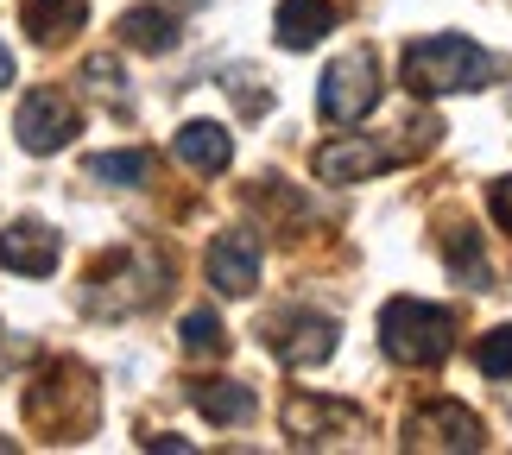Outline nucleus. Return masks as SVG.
Listing matches in <instances>:
<instances>
[{"mask_svg": "<svg viewBox=\"0 0 512 455\" xmlns=\"http://www.w3.org/2000/svg\"><path fill=\"white\" fill-rule=\"evenodd\" d=\"M399 76H405L411 95H462V89H487V83L500 76V64L475 45V38L437 32V38H418V45H405Z\"/></svg>", "mask_w": 512, "mask_h": 455, "instance_id": "obj_1", "label": "nucleus"}, {"mask_svg": "<svg viewBox=\"0 0 512 455\" xmlns=\"http://www.w3.org/2000/svg\"><path fill=\"white\" fill-rule=\"evenodd\" d=\"M380 348L392 367H443L456 348V316L424 298H392L380 310Z\"/></svg>", "mask_w": 512, "mask_h": 455, "instance_id": "obj_2", "label": "nucleus"}, {"mask_svg": "<svg viewBox=\"0 0 512 455\" xmlns=\"http://www.w3.org/2000/svg\"><path fill=\"white\" fill-rule=\"evenodd\" d=\"M373 108H380V57H373L367 45H354V51H342L336 64L323 70L317 114L329 127H354V121H367Z\"/></svg>", "mask_w": 512, "mask_h": 455, "instance_id": "obj_3", "label": "nucleus"}, {"mask_svg": "<svg viewBox=\"0 0 512 455\" xmlns=\"http://www.w3.org/2000/svg\"><path fill=\"white\" fill-rule=\"evenodd\" d=\"M76 127H83V114H76V102L64 89H51V83H38L26 89V102H19L13 114V133H19V146L38 152V158H51V152H64L76 140Z\"/></svg>", "mask_w": 512, "mask_h": 455, "instance_id": "obj_4", "label": "nucleus"}, {"mask_svg": "<svg viewBox=\"0 0 512 455\" xmlns=\"http://www.w3.org/2000/svg\"><path fill=\"white\" fill-rule=\"evenodd\" d=\"M165 279H171L165 253H127L114 279H95V285H114V291H83V304H89L95 316H127V310H146V304H159Z\"/></svg>", "mask_w": 512, "mask_h": 455, "instance_id": "obj_5", "label": "nucleus"}, {"mask_svg": "<svg viewBox=\"0 0 512 455\" xmlns=\"http://www.w3.org/2000/svg\"><path fill=\"white\" fill-rule=\"evenodd\" d=\"M336 335L342 323L323 310H285L279 323H266V348L279 354L285 367H323L329 354H336Z\"/></svg>", "mask_w": 512, "mask_h": 455, "instance_id": "obj_6", "label": "nucleus"}, {"mask_svg": "<svg viewBox=\"0 0 512 455\" xmlns=\"http://www.w3.org/2000/svg\"><path fill=\"white\" fill-rule=\"evenodd\" d=\"M487 443V430H481V418L468 405H456V399H430V405H418L405 418V449H481Z\"/></svg>", "mask_w": 512, "mask_h": 455, "instance_id": "obj_7", "label": "nucleus"}, {"mask_svg": "<svg viewBox=\"0 0 512 455\" xmlns=\"http://www.w3.org/2000/svg\"><path fill=\"white\" fill-rule=\"evenodd\" d=\"M361 430V411L342 405V399H317V392H298V399L285 405V437L298 449H329Z\"/></svg>", "mask_w": 512, "mask_h": 455, "instance_id": "obj_8", "label": "nucleus"}, {"mask_svg": "<svg viewBox=\"0 0 512 455\" xmlns=\"http://www.w3.org/2000/svg\"><path fill=\"white\" fill-rule=\"evenodd\" d=\"M203 272H209V285L222 291V298H247V291L260 285V234H247V228L215 234Z\"/></svg>", "mask_w": 512, "mask_h": 455, "instance_id": "obj_9", "label": "nucleus"}, {"mask_svg": "<svg viewBox=\"0 0 512 455\" xmlns=\"http://www.w3.org/2000/svg\"><path fill=\"white\" fill-rule=\"evenodd\" d=\"M405 158V146H386V140H329V146H317V177L323 184H361V177H373V171H392Z\"/></svg>", "mask_w": 512, "mask_h": 455, "instance_id": "obj_10", "label": "nucleus"}, {"mask_svg": "<svg viewBox=\"0 0 512 455\" xmlns=\"http://www.w3.org/2000/svg\"><path fill=\"white\" fill-rule=\"evenodd\" d=\"M57 260H64V241H57L51 222H13L7 234H0V266L7 272H26V279H51Z\"/></svg>", "mask_w": 512, "mask_h": 455, "instance_id": "obj_11", "label": "nucleus"}, {"mask_svg": "<svg viewBox=\"0 0 512 455\" xmlns=\"http://www.w3.org/2000/svg\"><path fill=\"white\" fill-rule=\"evenodd\" d=\"M323 32H336V0H279L272 13V38L285 51H310Z\"/></svg>", "mask_w": 512, "mask_h": 455, "instance_id": "obj_12", "label": "nucleus"}, {"mask_svg": "<svg viewBox=\"0 0 512 455\" xmlns=\"http://www.w3.org/2000/svg\"><path fill=\"white\" fill-rule=\"evenodd\" d=\"M171 152L184 158L190 171L215 177V171H228L234 140H228V127H215V121H184V127H177V140H171Z\"/></svg>", "mask_w": 512, "mask_h": 455, "instance_id": "obj_13", "label": "nucleus"}, {"mask_svg": "<svg viewBox=\"0 0 512 455\" xmlns=\"http://www.w3.org/2000/svg\"><path fill=\"white\" fill-rule=\"evenodd\" d=\"M190 399H196V411H203L209 424H222V430H241V424H253V411H260V399H253L241 380H196Z\"/></svg>", "mask_w": 512, "mask_h": 455, "instance_id": "obj_14", "label": "nucleus"}, {"mask_svg": "<svg viewBox=\"0 0 512 455\" xmlns=\"http://www.w3.org/2000/svg\"><path fill=\"white\" fill-rule=\"evenodd\" d=\"M83 19H89L83 0H19V26H26L38 45H64Z\"/></svg>", "mask_w": 512, "mask_h": 455, "instance_id": "obj_15", "label": "nucleus"}, {"mask_svg": "<svg viewBox=\"0 0 512 455\" xmlns=\"http://www.w3.org/2000/svg\"><path fill=\"white\" fill-rule=\"evenodd\" d=\"M121 45L146 51V57H165L177 45V19L165 7H133V13H121Z\"/></svg>", "mask_w": 512, "mask_h": 455, "instance_id": "obj_16", "label": "nucleus"}, {"mask_svg": "<svg viewBox=\"0 0 512 455\" xmlns=\"http://www.w3.org/2000/svg\"><path fill=\"white\" fill-rule=\"evenodd\" d=\"M443 253H449V272H456L468 291H487V285H494V266H487V253H481V234L449 228L443 234Z\"/></svg>", "mask_w": 512, "mask_h": 455, "instance_id": "obj_17", "label": "nucleus"}, {"mask_svg": "<svg viewBox=\"0 0 512 455\" xmlns=\"http://www.w3.org/2000/svg\"><path fill=\"white\" fill-rule=\"evenodd\" d=\"M89 177H95V184H114V190H140L146 177H152V152H140V146H127V152H95V158H89Z\"/></svg>", "mask_w": 512, "mask_h": 455, "instance_id": "obj_18", "label": "nucleus"}, {"mask_svg": "<svg viewBox=\"0 0 512 455\" xmlns=\"http://www.w3.org/2000/svg\"><path fill=\"white\" fill-rule=\"evenodd\" d=\"M177 329H184V354H196V361H209V354L228 348V329H222V316H215V310H190Z\"/></svg>", "mask_w": 512, "mask_h": 455, "instance_id": "obj_19", "label": "nucleus"}, {"mask_svg": "<svg viewBox=\"0 0 512 455\" xmlns=\"http://www.w3.org/2000/svg\"><path fill=\"white\" fill-rule=\"evenodd\" d=\"M83 89L95 95V102L121 108V102H127V70H121V64H114V57L102 51V57H89V64H83Z\"/></svg>", "mask_w": 512, "mask_h": 455, "instance_id": "obj_20", "label": "nucleus"}, {"mask_svg": "<svg viewBox=\"0 0 512 455\" xmlns=\"http://www.w3.org/2000/svg\"><path fill=\"white\" fill-rule=\"evenodd\" d=\"M475 367L487 380H512V329H487L475 342Z\"/></svg>", "mask_w": 512, "mask_h": 455, "instance_id": "obj_21", "label": "nucleus"}, {"mask_svg": "<svg viewBox=\"0 0 512 455\" xmlns=\"http://www.w3.org/2000/svg\"><path fill=\"white\" fill-rule=\"evenodd\" d=\"M487 209H494V222L512 234V177H494V184H487Z\"/></svg>", "mask_w": 512, "mask_h": 455, "instance_id": "obj_22", "label": "nucleus"}, {"mask_svg": "<svg viewBox=\"0 0 512 455\" xmlns=\"http://www.w3.org/2000/svg\"><path fill=\"white\" fill-rule=\"evenodd\" d=\"M7 83H13V51L0 45V89H7Z\"/></svg>", "mask_w": 512, "mask_h": 455, "instance_id": "obj_23", "label": "nucleus"}, {"mask_svg": "<svg viewBox=\"0 0 512 455\" xmlns=\"http://www.w3.org/2000/svg\"><path fill=\"white\" fill-rule=\"evenodd\" d=\"M0 455H13V443H7V437H0Z\"/></svg>", "mask_w": 512, "mask_h": 455, "instance_id": "obj_24", "label": "nucleus"}]
</instances>
